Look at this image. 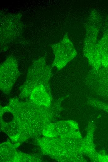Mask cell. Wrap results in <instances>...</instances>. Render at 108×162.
<instances>
[{
	"label": "cell",
	"instance_id": "obj_1",
	"mask_svg": "<svg viewBox=\"0 0 108 162\" xmlns=\"http://www.w3.org/2000/svg\"><path fill=\"white\" fill-rule=\"evenodd\" d=\"M52 68L47 64L45 57L34 60L28 68L25 82L20 88V97L29 96L33 89L40 85H43L51 94L49 81Z\"/></svg>",
	"mask_w": 108,
	"mask_h": 162
},
{
	"label": "cell",
	"instance_id": "obj_2",
	"mask_svg": "<svg viewBox=\"0 0 108 162\" xmlns=\"http://www.w3.org/2000/svg\"><path fill=\"white\" fill-rule=\"evenodd\" d=\"M87 21L83 49V55L88 59L92 68L98 70L101 66L97 50V40L101 19L96 11L93 10L91 12Z\"/></svg>",
	"mask_w": 108,
	"mask_h": 162
},
{
	"label": "cell",
	"instance_id": "obj_3",
	"mask_svg": "<svg viewBox=\"0 0 108 162\" xmlns=\"http://www.w3.org/2000/svg\"><path fill=\"white\" fill-rule=\"evenodd\" d=\"M54 55L52 67L60 70L73 59L77 55L76 51L67 34L59 42L51 45Z\"/></svg>",
	"mask_w": 108,
	"mask_h": 162
},
{
	"label": "cell",
	"instance_id": "obj_4",
	"mask_svg": "<svg viewBox=\"0 0 108 162\" xmlns=\"http://www.w3.org/2000/svg\"><path fill=\"white\" fill-rule=\"evenodd\" d=\"M20 75L17 63L13 56L8 57L0 67V88L1 91L9 94Z\"/></svg>",
	"mask_w": 108,
	"mask_h": 162
},
{
	"label": "cell",
	"instance_id": "obj_5",
	"mask_svg": "<svg viewBox=\"0 0 108 162\" xmlns=\"http://www.w3.org/2000/svg\"><path fill=\"white\" fill-rule=\"evenodd\" d=\"M0 21V39L2 46L16 37L22 28L21 16L18 14H7Z\"/></svg>",
	"mask_w": 108,
	"mask_h": 162
},
{
	"label": "cell",
	"instance_id": "obj_6",
	"mask_svg": "<svg viewBox=\"0 0 108 162\" xmlns=\"http://www.w3.org/2000/svg\"><path fill=\"white\" fill-rule=\"evenodd\" d=\"M84 82L91 90L108 94V67L102 66L98 70L92 68L85 77Z\"/></svg>",
	"mask_w": 108,
	"mask_h": 162
},
{
	"label": "cell",
	"instance_id": "obj_7",
	"mask_svg": "<svg viewBox=\"0 0 108 162\" xmlns=\"http://www.w3.org/2000/svg\"><path fill=\"white\" fill-rule=\"evenodd\" d=\"M30 100L39 105L49 107L51 104V94L43 85L33 89L30 95Z\"/></svg>",
	"mask_w": 108,
	"mask_h": 162
},
{
	"label": "cell",
	"instance_id": "obj_8",
	"mask_svg": "<svg viewBox=\"0 0 108 162\" xmlns=\"http://www.w3.org/2000/svg\"><path fill=\"white\" fill-rule=\"evenodd\" d=\"M97 50L101 66L108 67V31L97 42Z\"/></svg>",
	"mask_w": 108,
	"mask_h": 162
}]
</instances>
